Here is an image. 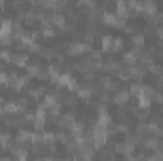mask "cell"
<instances>
[{"label": "cell", "mask_w": 163, "mask_h": 161, "mask_svg": "<svg viewBox=\"0 0 163 161\" xmlns=\"http://www.w3.org/2000/svg\"><path fill=\"white\" fill-rule=\"evenodd\" d=\"M10 55H12L10 51H2V53H0V59H4V61H10V59H12Z\"/></svg>", "instance_id": "277c9868"}, {"label": "cell", "mask_w": 163, "mask_h": 161, "mask_svg": "<svg viewBox=\"0 0 163 161\" xmlns=\"http://www.w3.org/2000/svg\"><path fill=\"white\" fill-rule=\"evenodd\" d=\"M131 93H133V95H140V93H142V85L135 84L133 87H131Z\"/></svg>", "instance_id": "3957f363"}, {"label": "cell", "mask_w": 163, "mask_h": 161, "mask_svg": "<svg viewBox=\"0 0 163 161\" xmlns=\"http://www.w3.org/2000/svg\"><path fill=\"white\" fill-rule=\"evenodd\" d=\"M127 101H129V91L121 89V91L116 93V102H118V104H123V102H127Z\"/></svg>", "instance_id": "6da1fadb"}, {"label": "cell", "mask_w": 163, "mask_h": 161, "mask_svg": "<svg viewBox=\"0 0 163 161\" xmlns=\"http://www.w3.org/2000/svg\"><path fill=\"white\" fill-rule=\"evenodd\" d=\"M133 44L135 46H144V34H135L133 36Z\"/></svg>", "instance_id": "7a4b0ae2"}, {"label": "cell", "mask_w": 163, "mask_h": 161, "mask_svg": "<svg viewBox=\"0 0 163 161\" xmlns=\"http://www.w3.org/2000/svg\"><path fill=\"white\" fill-rule=\"evenodd\" d=\"M0 84H8V76L0 72Z\"/></svg>", "instance_id": "5b68a950"}]
</instances>
